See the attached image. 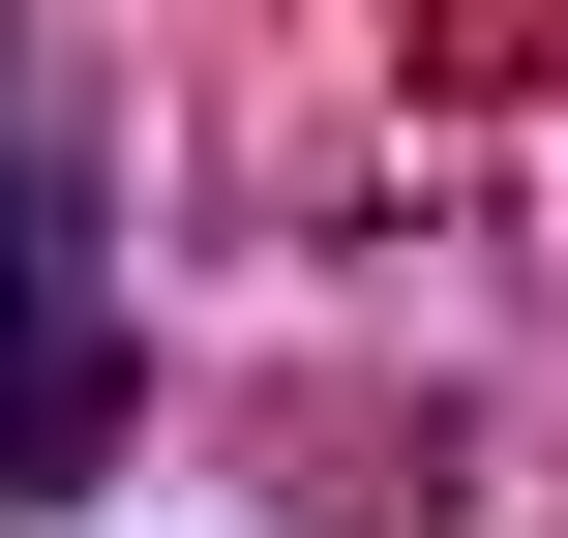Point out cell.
<instances>
[{
    "mask_svg": "<svg viewBox=\"0 0 568 538\" xmlns=\"http://www.w3.org/2000/svg\"><path fill=\"white\" fill-rule=\"evenodd\" d=\"M120 449V240H90V90L0 30V509Z\"/></svg>",
    "mask_w": 568,
    "mask_h": 538,
    "instance_id": "1",
    "label": "cell"
}]
</instances>
